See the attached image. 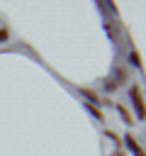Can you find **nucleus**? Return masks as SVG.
Returning a JSON list of instances; mask_svg holds the SVG:
<instances>
[{
	"instance_id": "1",
	"label": "nucleus",
	"mask_w": 146,
	"mask_h": 156,
	"mask_svg": "<svg viewBox=\"0 0 146 156\" xmlns=\"http://www.w3.org/2000/svg\"><path fill=\"white\" fill-rule=\"evenodd\" d=\"M131 98H134V102H136V112H139V117H144V98H141V88H139V85L131 88Z\"/></svg>"
},
{
	"instance_id": "2",
	"label": "nucleus",
	"mask_w": 146,
	"mask_h": 156,
	"mask_svg": "<svg viewBox=\"0 0 146 156\" xmlns=\"http://www.w3.org/2000/svg\"><path fill=\"white\" fill-rule=\"evenodd\" d=\"M127 141H129V146H131V149H134V151H136L139 156H144V151L139 149V144H136V139H134V136H127Z\"/></svg>"
},
{
	"instance_id": "3",
	"label": "nucleus",
	"mask_w": 146,
	"mask_h": 156,
	"mask_svg": "<svg viewBox=\"0 0 146 156\" xmlns=\"http://www.w3.org/2000/svg\"><path fill=\"white\" fill-rule=\"evenodd\" d=\"M117 110L122 112V117H124V122H127V124H131V117H129V112H127L124 107H117Z\"/></svg>"
},
{
	"instance_id": "4",
	"label": "nucleus",
	"mask_w": 146,
	"mask_h": 156,
	"mask_svg": "<svg viewBox=\"0 0 146 156\" xmlns=\"http://www.w3.org/2000/svg\"><path fill=\"white\" fill-rule=\"evenodd\" d=\"M131 61H134L136 66H141V58H139V54H136V51H131Z\"/></svg>"
},
{
	"instance_id": "5",
	"label": "nucleus",
	"mask_w": 146,
	"mask_h": 156,
	"mask_svg": "<svg viewBox=\"0 0 146 156\" xmlns=\"http://www.w3.org/2000/svg\"><path fill=\"white\" fill-rule=\"evenodd\" d=\"M83 93H85L90 100H97V93H92V90H83Z\"/></svg>"
},
{
	"instance_id": "6",
	"label": "nucleus",
	"mask_w": 146,
	"mask_h": 156,
	"mask_svg": "<svg viewBox=\"0 0 146 156\" xmlns=\"http://www.w3.org/2000/svg\"><path fill=\"white\" fill-rule=\"evenodd\" d=\"M2 39H7V32H5V29H0V41H2Z\"/></svg>"
}]
</instances>
